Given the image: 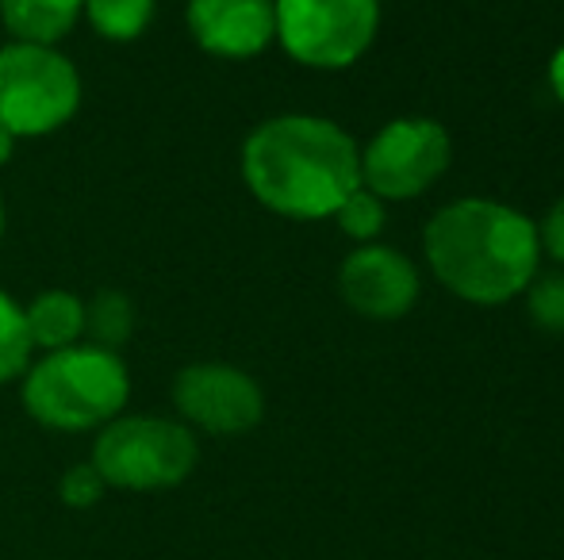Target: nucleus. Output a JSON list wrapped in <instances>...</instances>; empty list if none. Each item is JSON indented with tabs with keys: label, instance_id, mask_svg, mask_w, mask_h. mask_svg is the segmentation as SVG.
I'll list each match as a JSON object with an SVG mask.
<instances>
[{
	"label": "nucleus",
	"instance_id": "obj_1",
	"mask_svg": "<svg viewBox=\"0 0 564 560\" xmlns=\"http://www.w3.org/2000/svg\"><path fill=\"white\" fill-rule=\"evenodd\" d=\"M238 169L265 211L323 223L361 185V142L327 116H269L246 135Z\"/></svg>",
	"mask_w": 564,
	"mask_h": 560
},
{
	"label": "nucleus",
	"instance_id": "obj_2",
	"mask_svg": "<svg viewBox=\"0 0 564 560\" xmlns=\"http://www.w3.org/2000/svg\"><path fill=\"white\" fill-rule=\"evenodd\" d=\"M423 262L460 304L503 307L542 270L538 219L491 196H457L426 219Z\"/></svg>",
	"mask_w": 564,
	"mask_h": 560
},
{
	"label": "nucleus",
	"instance_id": "obj_3",
	"mask_svg": "<svg viewBox=\"0 0 564 560\" xmlns=\"http://www.w3.org/2000/svg\"><path fill=\"white\" fill-rule=\"evenodd\" d=\"M131 373L116 350L77 342L43 353L20 376L23 411L54 433L100 430L127 411Z\"/></svg>",
	"mask_w": 564,
	"mask_h": 560
},
{
	"label": "nucleus",
	"instance_id": "obj_4",
	"mask_svg": "<svg viewBox=\"0 0 564 560\" xmlns=\"http://www.w3.org/2000/svg\"><path fill=\"white\" fill-rule=\"evenodd\" d=\"M89 461L116 492H170L193 476L200 441L181 419L119 415L97 430Z\"/></svg>",
	"mask_w": 564,
	"mask_h": 560
},
{
	"label": "nucleus",
	"instance_id": "obj_5",
	"mask_svg": "<svg viewBox=\"0 0 564 560\" xmlns=\"http://www.w3.org/2000/svg\"><path fill=\"white\" fill-rule=\"evenodd\" d=\"M82 108V74L58 46H0V128L12 139L62 131Z\"/></svg>",
	"mask_w": 564,
	"mask_h": 560
},
{
	"label": "nucleus",
	"instance_id": "obj_6",
	"mask_svg": "<svg viewBox=\"0 0 564 560\" xmlns=\"http://www.w3.org/2000/svg\"><path fill=\"white\" fill-rule=\"evenodd\" d=\"M276 43L296 66L341 74L372 51L384 8L380 0H273Z\"/></svg>",
	"mask_w": 564,
	"mask_h": 560
},
{
	"label": "nucleus",
	"instance_id": "obj_7",
	"mask_svg": "<svg viewBox=\"0 0 564 560\" xmlns=\"http://www.w3.org/2000/svg\"><path fill=\"white\" fill-rule=\"evenodd\" d=\"M453 165V135L434 116H395L361 142V185L384 204L426 196Z\"/></svg>",
	"mask_w": 564,
	"mask_h": 560
},
{
	"label": "nucleus",
	"instance_id": "obj_8",
	"mask_svg": "<svg viewBox=\"0 0 564 560\" xmlns=\"http://www.w3.org/2000/svg\"><path fill=\"white\" fill-rule=\"evenodd\" d=\"M173 407L193 433L238 438L265 419V392L246 369L227 361H196L173 376Z\"/></svg>",
	"mask_w": 564,
	"mask_h": 560
},
{
	"label": "nucleus",
	"instance_id": "obj_9",
	"mask_svg": "<svg viewBox=\"0 0 564 560\" xmlns=\"http://www.w3.org/2000/svg\"><path fill=\"white\" fill-rule=\"evenodd\" d=\"M338 296L361 319L395 322L415 311L419 296H423V273L403 250L388 246V242H369L341 257Z\"/></svg>",
	"mask_w": 564,
	"mask_h": 560
},
{
	"label": "nucleus",
	"instance_id": "obj_10",
	"mask_svg": "<svg viewBox=\"0 0 564 560\" xmlns=\"http://www.w3.org/2000/svg\"><path fill=\"white\" fill-rule=\"evenodd\" d=\"M185 23L204 54L250 62L276 43L273 0H188Z\"/></svg>",
	"mask_w": 564,
	"mask_h": 560
},
{
	"label": "nucleus",
	"instance_id": "obj_11",
	"mask_svg": "<svg viewBox=\"0 0 564 560\" xmlns=\"http://www.w3.org/2000/svg\"><path fill=\"white\" fill-rule=\"evenodd\" d=\"M23 322H28L31 350H66L85 342V299L66 288H46L31 304H23Z\"/></svg>",
	"mask_w": 564,
	"mask_h": 560
},
{
	"label": "nucleus",
	"instance_id": "obj_12",
	"mask_svg": "<svg viewBox=\"0 0 564 560\" xmlns=\"http://www.w3.org/2000/svg\"><path fill=\"white\" fill-rule=\"evenodd\" d=\"M85 0H0V23L12 43L58 46L82 20Z\"/></svg>",
	"mask_w": 564,
	"mask_h": 560
},
{
	"label": "nucleus",
	"instance_id": "obj_13",
	"mask_svg": "<svg viewBox=\"0 0 564 560\" xmlns=\"http://www.w3.org/2000/svg\"><path fill=\"white\" fill-rule=\"evenodd\" d=\"M134 334V304L127 292L100 288L93 299H85V338L100 350H116L127 345Z\"/></svg>",
	"mask_w": 564,
	"mask_h": 560
},
{
	"label": "nucleus",
	"instance_id": "obj_14",
	"mask_svg": "<svg viewBox=\"0 0 564 560\" xmlns=\"http://www.w3.org/2000/svg\"><path fill=\"white\" fill-rule=\"evenodd\" d=\"M158 0H85L82 15L108 43H134L147 35Z\"/></svg>",
	"mask_w": 564,
	"mask_h": 560
},
{
	"label": "nucleus",
	"instance_id": "obj_15",
	"mask_svg": "<svg viewBox=\"0 0 564 560\" xmlns=\"http://www.w3.org/2000/svg\"><path fill=\"white\" fill-rule=\"evenodd\" d=\"M388 208L377 193H369L365 185H357L346 200L338 204V211L330 219L338 223V231L346 234L354 246H369V242H380V234L388 231Z\"/></svg>",
	"mask_w": 564,
	"mask_h": 560
},
{
	"label": "nucleus",
	"instance_id": "obj_16",
	"mask_svg": "<svg viewBox=\"0 0 564 560\" xmlns=\"http://www.w3.org/2000/svg\"><path fill=\"white\" fill-rule=\"evenodd\" d=\"M31 338L28 322H23V304H15L4 288H0V388L20 381L31 365Z\"/></svg>",
	"mask_w": 564,
	"mask_h": 560
},
{
	"label": "nucleus",
	"instance_id": "obj_17",
	"mask_svg": "<svg viewBox=\"0 0 564 560\" xmlns=\"http://www.w3.org/2000/svg\"><path fill=\"white\" fill-rule=\"evenodd\" d=\"M519 299L542 334H564V270H538Z\"/></svg>",
	"mask_w": 564,
	"mask_h": 560
},
{
	"label": "nucleus",
	"instance_id": "obj_18",
	"mask_svg": "<svg viewBox=\"0 0 564 560\" xmlns=\"http://www.w3.org/2000/svg\"><path fill=\"white\" fill-rule=\"evenodd\" d=\"M105 492H108V484L100 480V472L93 469V461L74 464V469H66V472H62V480H58V499L66 503V507H74V510L97 507V503L105 499Z\"/></svg>",
	"mask_w": 564,
	"mask_h": 560
},
{
	"label": "nucleus",
	"instance_id": "obj_19",
	"mask_svg": "<svg viewBox=\"0 0 564 560\" xmlns=\"http://www.w3.org/2000/svg\"><path fill=\"white\" fill-rule=\"evenodd\" d=\"M538 239H542V254L557 262V270H564V196L550 204V211L538 223Z\"/></svg>",
	"mask_w": 564,
	"mask_h": 560
},
{
	"label": "nucleus",
	"instance_id": "obj_20",
	"mask_svg": "<svg viewBox=\"0 0 564 560\" xmlns=\"http://www.w3.org/2000/svg\"><path fill=\"white\" fill-rule=\"evenodd\" d=\"M545 81H550L553 100L564 108V43L550 54V66H545Z\"/></svg>",
	"mask_w": 564,
	"mask_h": 560
},
{
	"label": "nucleus",
	"instance_id": "obj_21",
	"mask_svg": "<svg viewBox=\"0 0 564 560\" xmlns=\"http://www.w3.org/2000/svg\"><path fill=\"white\" fill-rule=\"evenodd\" d=\"M12 150H15V139L8 135L4 128H0V165H8V162H12Z\"/></svg>",
	"mask_w": 564,
	"mask_h": 560
},
{
	"label": "nucleus",
	"instance_id": "obj_22",
	"mask_svg": "<svg viewBox=\"0 0 564 560\" xmlns=\"http://www.w3.org/2000/svg\"><path fill=\"white\" fill-rule=\"evenodd\" d=\"M4 227H8V211H4V196H0V239H4Z\"/></svg>",
	"mask_w": 564,
	"mask_h": 560
}]
</instances>
